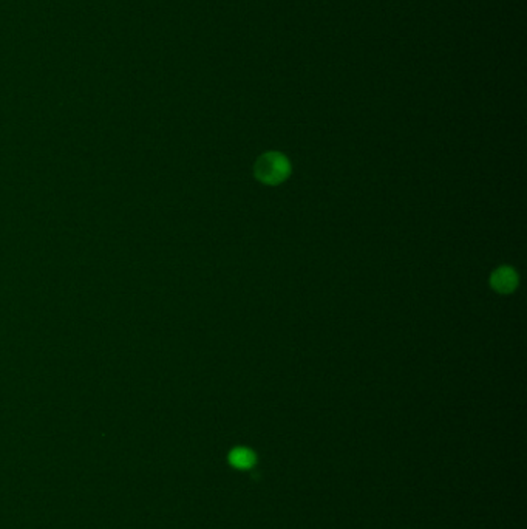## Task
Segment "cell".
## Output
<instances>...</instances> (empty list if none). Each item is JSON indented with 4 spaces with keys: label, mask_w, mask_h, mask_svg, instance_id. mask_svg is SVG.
I'll return each mask as SVG.
<instances>
[{
    "label": "cell",
    "mask_w": 527,
    "mask_h": 529,
    "mask_svg": "<svg viewBox=\"0 0 527 529\" xmlns=\"http://www.w3.org/2000/svg\"><path fill=\"white\" fill-rule=\"evenodd\" d=\"M291 173L289 160L280 152H266L254 164V175L267 186L283 183Z\"/></svg>",
    "instance_id": "cell-1"
},
{
    "label": "cell",
    "mask_w": 527,
    "mask_h": 529,
    "mask_svg": "<svg viewBox=\"0 0 527 529\" xmlns=\"http://www.w3.org/2000/svg\"><path fill=\"white\" fill-rule=\"evenodd\" d=\"M490 285L499 294H510L518 286V274L514 268L499 267L492 272Z\"/></svg>",
    "instance_id": "cell-2"
},
{
    "label": "cell",
    "mask_w": 527,
    "mask_h": 529,
    "mask_svg": "<svg viewBox=\"0 0 527 529\" xmlns=\"http://www.w3.org/2000/svg\"><path fill=\"white\" fill-rule=\"evenodd\" d=\"M229 465L237 470H250L257 465V455L248 448H236L229 452Z\"/></svg>",
    "instance_id": "cell-3"
}]
</instances>
